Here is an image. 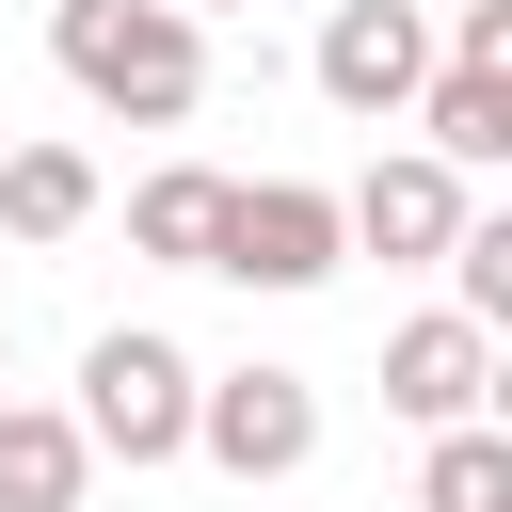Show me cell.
Masks as SVG:
<instances>
[{"mask_svg":"<svg viewBox=\"0 0 512 512\" xmlns=\"http://www.w3.org/2000/svg\"><path fill=\"white\" fill-rule=\"evenodd\" d=\"M48 64L112 112V128H176L208 96V16L192 0H48Z\"/></svg>","mask_w":512,"mask_h":512,"instance_id":"1","label":"cell"},{"mask_svg":"<svg viewBox=\"0 0 512 512\" xmlns=\"http://www.w3.org/2000/svg\"><path fill=\"white\" fill-rule=\"evenodd\" d=\"M80 448L96 464H192V352L176 336H144V320H112L96 352H80Z\"/></svg>","mask_w":512,"mask_h":512,"instance_id":"2","label":"cell"},{"mask_svg":"<svg viewBox=\"0 0 512 512\" xmlns=\"http://www.w3.org/2000/svg\"><path fill=\"white\" fill-rule=\"evenodd\" d=\"M336 256H352V224H336L320 176H224V208H208V272H240V288H320Z\"/></svg>","mask_w":512,"mask_h":512,"instance_id":"3","label":"cell"},{"mask_svg":"<svg viewBox=\"0 0 512 512\" xmlns=\"http://www.w3.org/2000/svg\"><path fill=\"white\" fill-rule=\"evenodd\" d=\"M192 448H208L240 496H256V480H304V464H320V384H304V368H224V384L192 368Z\"/></svg>","mask_w":512,"mask_h":512,"instance_id":"4","label":"cell"},{"mask_svg":"<svg viewBox=\"0 0 512 512\" xmlns=\"http://www.w3.org/2000/svg\"><path fill=\"white\" fill-rule=\"evenodd\" d=\"M416 80H432V0H336V16H320V96H336L352 128L416 112Z\"/></svg>","mask_w":512,"mask_h":512,"instance_id":"5","label":"cell"},{"mask_svg":"<svg viewBox=\"0 0 512 512\" xmlns=\"http://www.w3.org/2000/svg\"><path fill=\"white\" fill-rule=\"evenodd\" d=\"M480 400H496V320L432 304V320H400V336H384V416L448 432V416H480Z\"/></svg>","mask_w":512,"mask_h":512,"instance_id":"6","label":"cell"},{"mask_svg":"<svg viewBox=\"0 0 512 512\" xmlns=\"http://www.w3.org/2000/svg\"><path fill=\"white\" fill-rule=\"evenodd\" d=\"M336 224H352L368 256H448V224H464V176H448L432 144H384V160L336 192Z\"/></svg>","mask_w":512,"mask_h":512,"instance_id":"7","label":"cell"},{"mask_svg":"<svg viewBox=\"0 0 512 512\" xmlns=\"http://www.w3.org/2000/svg\"><path fill=\"white\" fill-rule=\"evenodd\" d=\"M416 128H432V160H448V176H496V160H512V64H464V48H432V80H416Z\"/></svg>","mask_w":512,"mask_h":512,"instance_id":"8","label":"cell"},{"mask_svg":"<svg viewBox=\"0 0 512 512\" xmlns=\"http://www.w3.org/2000/svg\"><path fill=\"white\" fill-rule=\"evenodd\" d=\"M80 496H96V448H80V416L0 384V512H80Z\"/></svg>","mask_w":512,"mask_h":512,"instance_id":"9","label":"cell"},{"mask_svg":"<svg viewBox=\"0 0 512 512\" xmlns=\"http://www.w3.org/2000/svg\"><path fill=\"white\" fill-rule=\"evenodd\" d=\"M0 224H16V240H80V224H96V160H80V144H16V160H0Z\"/></svg>","mask_w":512,"mask_h":512,"instance_id":"10","label":"cell"},{"mask_svg":"<svg viewBox=\"0 0 512 512\" xmlns=\"http://www.w3.org/2000/svg\"><path fill=\"white\" fill-rule=\"evenodd\" d=\"M208 208H224V176H208V160H160V176L128 192V240H144L160 272H208Z\"/></svg>","mask_w":512,"mask_h":512,"instance_id":"11","label":"cell"},{"mask_svg":"<svg viewBox=\"0 0 512 512\" xmlns=\"http://www.w3.org/2000/svg\"><path fill=\"white\" fill-rule=\"evenodd\" d=\"M416 512H512V432L496 416H448L432 464H416Z\"/></svg>","mask_w":512,"mask_h":512,"instance_id":"12","label":"cell"},{"mask_svg":"<svg viewBox=\"0 0 512 512\" xmlns=\"http://www.w3.org/2000/svg\"><path fill=\"white\" fill-rule=\"evenodd\" d=\"M0 384H16V352H0Z\"/></svg>","mask_w":512,"mask_h":512,"instance_id":"13","label":"cell"},{"mask_svg":"<svg viewBox=\"0 0 512 512\" xmlns=\"http://www.w3.org/2000/svg\"><path fill=\"white\" fill-rule=\"evenodd\" d=\"M192 16H224V0H192Z\"/></svg>","mask_w":512,"mask_h":512,"instance_id":"14","label":"cell"}]
</instances>
